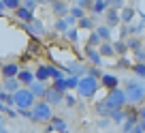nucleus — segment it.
<instances>
[{
	"label": "nucleus",
	"mask_w": 145,
	"mask_h": 133,
	"mask_svg": "<svg viewBox=\"0 0 145 133\" xmlns=\"http://www.w3.org/2000/svg\"><path fill=\"white\" fill-rule=\"evenodd\" d=\"M124 95H126V105H139L141 101H145V84L143 79H128L124 82Z\"/></svg>",
	"instance_id": "1"
},
{
	"label": "nucleus",
	"mask_w": 145,
	"mask_h": 133,
	"mask_svg": "<svg viewBox=\"0 0 145 133\" xmlns=\"http://www.w3.org/2000/svg\"><path fill=\"white\" fill-rule=\"evenodd\" d=\"M100 88V82L96 77H92V75H83V77H79V84H77V95L81 97V99H94V95L98 92Z\"/></svg>",
	"instance_id": "2"
},
{
	"label": "nucleus",
	"mask_w": 145,
	"mask_h": 133,
	"mask_svg": "<svg viewBox=\"0 0 145 133\" xmlns=\"http://www.w3.org/2000/svg\"><path fill=\"white\" fill-rule=\"evenodd\" d=\"M51 116H54L51 105L45 103L43 99H41V101H36L34 105L30 107V120H34V122H49Z\"/></svg>",
	"instance_id": "3"
},
{
	"label": "nucleus",
	"mask_w": 145,
	"mask_h": 133,
	"mask_svg": "<svg viewBox=\"0 0 145 133\" xmlns=\"http://www.w3.org/2000/svg\"><path fill=\"white\" fill-rule=\"evenodd\" d=\"M103 101L109 110H122V107H126V95L122 88H113V90H107Z\"/></svg>",
	"instance_id": "4"
},
{
	"label": "nucleus",
	"mask_w": 145,
	"mask_h": 133,
	"mask_svg": "<svg viewBox=\"0 0 145 133\" xmlns=\"http://www.w3.org/2000/svg\"><path fill=\"white\" fill-rule=\"evenodd\" d=\"M34 101H36L34 95H32L28 88H24V86L13 95V103H15V107H17V110H30V107L34 105Z\"/></svg>",
	"instance_id": "5"
},
{
	"label": "nucleus",
	"mask_w": 145,
	"mask_h": 133,
	"mask_svg": "<svg viewBox=\"0 0 145 133\" xmlns=\"http://www.w3.org/2000/svg\"><path fill=\"white\" fill-rule=\"evenodd\" d=\"M43 101H45V103H49L51 107H54V105H60V103H64V92H58V90H54L51 86H47L45 97H43Z\"/></svg>",
	"instance_id": "6"
},
{
	"label": "nucleus",
	"mask_w": 145,
	"mask_h": 133,
	"mask_svg": "<svg viewBox=\"0 0 145 133\" xmlns=\"http://www.w3.org/2000/svg\"><path fill=\"white\" fill-rule=\"evenodd\" d=\"M24 30H26L28 34H30V37H36V39L45 34V26H43V22H41V19H36V17H34V22L24 24Z\"/></svg>",
	"instance_id": "7"
},
{
	"label": "nucleus",
	"mask_w": 145,
	"mask_h": 133,
	"mask_svg": "<svg viewBox=\"0 0 145 133\" xmlns=\"http://www.w3.org/2000/svg\"><path fill=\"white\" fill-rule=\"evenodd\" d=\"M137 122H139V114H137V110H126V118H124V122H122V131L124 133L132 131V129L137 127Z\"/></svg>",
	"instance_id": "8"
},
{
	"label": "nucleus",
	"mask_w": 145,
	"mask_h": 133,
	"mask_svg": "<svg viewBox=\"0 0 145 133\" xmlns=\"http://www.w3.org/2000/svg\"><path fill=\"white\" fill-rule=\"evenodd\" d=\"M83 56H86V60L92 64V67H103V58H100V54H98V50H96V47L86 45V50H83Z\"/></svg>",
	"instance_id": "9"
},
{
	"label": "nucleus",
	"mask_w": 145,
	"mask_h": 133,
	"mask_svg": "<svg viewBox=\"0 0 145 133\" xmlns=\"http://www.w3.org/2000/svg\"><path fill=\"white\" fill-rule=\"evenodd\" d=\"M19 69H22V64H19V62H5L2 67H0V75H2L5 79H9V77H17Z\"/></svg>",
	"instance_id": "10"
},
{
	"label": "nucleus",
	"mask_w": 145,
	"mask_h": 133,
	"mask_svg": "<svg viewBox=\"0 0 145 133\" xmlns=\"http://www.w3.org/2000/svg\"><path fill=\"white\" fill-rule=\"evenodd\" d=\"M109 0H94V2H92V22H96V19L100 17V15H105V11L109 9Z\"/></svg>",
	"instance_id": "11"
},
{
	"label": "nucleus",
	"mask_w": 145,
	"mask_h": 133,
	"mask_svg": "<svg viewBox=\"0 0 145 133\" xmlns=\"http://www.w3.org/2000/svg\"><path fill=\"white\" fill-rule=\"evenodd\" d=\"M98 82H100V86H103V88H107V90L120 88V77H118V75H113V73H103Z\"/></svg>",
	"instance_id": "12"
},
{
	"label": "nucleus",
	"mask_w": 145,
	"mask_h": 133,
	"mask_svg": "<svg viewBox=\"0 0 145 133\" xmlns=\"http://www.w3.org/2000/svg\"><path fill=\"white\" fill-rule=\"evenodd\" d=\"M68 9H71V7H68V2L66 0H54V2H51V15H56V17H64V15H68Z\"/></svg>",
	"instance_id": "13"
},
{
	"label": "nucleus",
	"mask_w": 145,
	"mask_h": 133,
	"mask_svg": "<svg viewBox=\"0 0 145 133\" xmlns=\"http://www.w3.org/2000/svg\"><path fill=\"white\" fill-rule=\"evenodd\" d=\"M105 26H109V28L120 26V11H118V9L109 7V9L105 11Z\"/></svg>",
	"instance_id": "14"
},
{
	"label": "nucleus",
	"mask_w": 145,
	"mask_h": 133,
	"mask_svg": "<svg viewBox=\"0 0 145 133\" xmlns=\"http://www.w3.org/2000/svg\"><path fill=\"white\" fill-rule=\"evenodd\" d=\"M34 79L36 82H49V64L47 62H41V64H36V69H34Z\"/></svg>",
	"instance_id": "15"
},
{
	"label": "nucleus",
	"mask_w": 145,
	"mask_h": 133,
	"mask_svg": "<svg viewBox=\"0 0 145 133\" xmlns=\"http://www.w3.org/2000/svg\"><path fill=\"white\" fill-rule=\"evenodd\" d=\"M135 7H124V9H120V24H124V26H128V24L135 22Z\"/></svg>",
	"instance_id": "16"
},
{
	"label": "nucleus",
	"mask_w": 145,
	"mask_h": 133,
	"mask_svg": "<svg viewBox=\"0 0 145 133\" xmlns=\"http://www.w3.org/2000/svg\"><path fill=\"white\" fill-rule=\"evenodd\" d=\"M28 90H30L32 95H34V99H36V101H41L43 97H45L47 84H43V82H36V79H34V82H32L30 86H28Z\"/></svg>",
	"instance_id": "17"
},
{
	"label": "nucleus",
	"mask_w": 145,
	"mask_h": 133,
	"mask_svg": "<svg viewBox=\"0 0 145 133\" xmlns=\"http://www.w3.org/2000/svg\"><path fill=\"white\" fill-rule=\"evenodd\" d=\"M17 82L22 84V86H30L32 82H34V71H30V69H19V73H17Z\"/></svg>",
	"instance_id": "18"
},
{
	"label": "nucleus",
	"mask_w": 145,
	"mask_h": 133,
	"mask_svg": "<svg viewBox=\"0 0 145 133\" xmlns=\"http://www.w3.org/2000/svg\"><path fill=\"white\" fill-rule=\"evenodd\" d=\"M94 32L98 34L100 43H111V28H109V26H105V24L94 26Z\"/></svg>",
	"instance_id": "19"
},
{
	"label": "nucleus",
	"mask_w": 145,
	"mask_h": 133,
	"mask_svg": "<svg viewBox=\"0 0 145 133\" xmlns=\"http://www.w3.org/2000/svg\"><path fill=\"white\" fill-rule=\"evenodd\" d=\"M15 15H17V19H19L22 24L34 22V13H32V11H28L26 7H17V9H15Z\"/></svg>",
	"instance_id": "20"
},
{
	"label": "nucleus",
	"mask_w": 145,
	"mask_h": 133,
	"mask_svg": "<svg viewBox=\"0 0 145 133\" xmlns=\"http://www.w3.org/2000/svg\"><path fill=\"white\" fill-rule=\"evenodd\" d=\"M19 88H22V84L17 82V77H9V79H5V84H2V90L9 92V95H15Z\"/></svg>",
	"instance_id": "21"
},
{
	"label": "nucleus",
	"mask_w": 145,
	"mask_h": 133,
	"mask_svg": "<svg viewBox=\"0 0 145 133\" xmlns=\"http://www.w3.org/2000/svg\"><path fill=\"white\" fill-rule=\"evenodd\" d=\"M66 129V122H64L60 116H51V120H49V124H47V131H64Z\"/></svg>",
	"instance_id": "22"
},
{
	"label": "nucleus",
	"mask_w": 145,
	"mask_h": 133,
	"mask_svg": "<svg viewBox=\"0 0 145 133\" xmlns=\"http://www.w3.org/2000/svg\"><path fill=\"white\" fill-rule=\"evenodd\" d=\"M124 118H126V107H122V110H111V114H109V120L115 124H122Z\"/></svg>",
	"instance_id": "23"
},
{
	"label": "nucleus",
	"mask_w": 145,
	"mask_h": 133,
	"mask_svg": "<svg viewBox=\"0 0 145 133\" xmlns=\"http://www.w3.org/2000/svg\"><path fill=\"white\" fill-rule=\"evenodd\" d=\"M98 54H100V58H111V56H115V52H113V45L111 43H100L98 47Z\"/></svg>",
	"instance_id": "24"
},
{
	"label": "nucleus",
	"mask_w": 145,
	"mask_h": 133,
	"mask_svg": "<svg viewBox=\"0 0 145 133\" xmlns=\"http://www.w3.org/2000/svg\"><path fill=\"white\" fill-rule=\"evenodd\" d=\"M143 30H145V24L143 22H139V24L132 22V24H128V26H126V32L130 34V37H139Z\"/></svg>",
	"instance_id": "25"
},
{
	"label": "nucleus",
	"mask_w": 145,
	"mask_h": 133,
	"mask_svg": "<svg viewBox=\"0 0 145 133\" xmlns=\"http://www.w3.org/2000/svg\"><path fill=\"white\" fill-rule=\"evenodd\" d=\"M77 30H94V22H92V17H88V15H83L81 19H77Z\"/></svg>",
	"instance_id": "26"
},
{
	"label": "nucleus",
	"mask_w": 145,
	"mask_h": 133,
	"mask_svg": "<svg viewBox=\"0 0 145 133\" xmlns=\"http://www.w3.org/2000/svg\"><path fill=\"white\" fill-rule=\"evenodd\" d=\"M130 69H132L137 79H145V62H132Z\"/></svg>",
	"instance_id": "27"
},
{
	"label": "nucleus",
	"mask_w": 145,
	"mask_h": 133,
	"mask_svg": "<svg viewBox=\"0 0 145 133\" xmlns=\"http://www.w3.org/2000/svg\"><path fill=\"white\" fill-rule=\"evenodd\" d=\"M111 45H113V52L115 56H126L128 54V47H126V41H111Z\"/></svg>",
	"instance_id": "28"
},
{
	"label": "nucleus",
	"mask_w": 145,
	"mask_h": 133,
	"mask_svg": "<svg viewBox=\"0 0 145 133\" xmlns=\"http://www.w3.org/2000/svg\"><path fill=\"white\" fill-rule=\"evenodd\" d=\"M51 88L58 90V92H68V88H66V75L60 77V79H54V82H51Z\"/></svg>",
	"instance_id": "29"
},
{
	"label": "nucleus",
	"mask_w": 145,
	"mask_h": 133,
	"mask_svg": "<svg viewBox=\"0 0 145 133\" xmlns=\"http://www.w3.org/2000/svg\"><path fill=\"white\" fill-rule=\"evenodd\" d=\"M64 39L71 41V43H77L79 41V30H77V28H68V30L64 32Z\"/></svg>",
	"instance_id": "30"
},
{
	"label": "nucleus",
	"mask_w": 145,
	"mask_h": 133,
	"mask_svg": "<svg viewBox=\"0 0 145 133\" xmlns=\"http://www.w3.org/2000/svg\"><path fill=\"white\" fill-rule=\"evenodd\" d=\"M126 47H128V52H137L139 47H143V45H141V39L139 37H130L126 41Z\"/></svg>",
	"instance_id": "31"
},
{
	"label": "nucleus",
	"mask_w": 145,
	"mask_h": 133,
	"mask_svg": "<svg viewBox=\"0 0 145 133\" xmlns=\"http://www.w3.org/2000/svg\"><path fill=\"white\" fill-rule=\"evenodd\" d=\"M64 77V71L60 69V67H54V64H49V79L54 82V79H60Z\"/></svg>",
	"instance_id": "32"
},
{
	"label": "nucleus",
	"mask_w": 145,
	"mask_h": 133,
	"mask_svg": "<svg viewBox=\"0 0 145 133\" xmlns=\"http://www.w3.org/2000/svg\"><path fill=\"white\" fill-rule=\"evenodd\" d=\"M96 114H98L100 118H103V116H109V114H111V110H109V107L105 105V101H103V99H100V101L96 103Z\"/></svg>",
	"instance_id": "33"
},
{
	"label": "nucleus",
	"mask_w": 145,
	"mask_h": 133,
	"mask_svg": "<svg viewBox=\"0 0 145 133\" xmlns=\"http://www.w3.org/2000/svg\"><path fill=\"white\" fill-rule=\"evenodd\" d=\"M0 103H5V105H9V107H15L13 95H9V92H5V90H0Z\"/></svg>",
	"instance_id": "34"
},
{
	"label": "nucleus",
	"mask_w": 145,
	"mask_h": 133,
	"mask_svg": "<svg viewBox=\"0 0 145 133\" xmlns=\"http://www.w3.org/2000/svg\"><path fill=\"white\" fill-rule=\"evenodd\" d=\"M54 30L56 32H62V34L68 30V24L64 22V17H60V19H56V22H54Z\"/></svg>",
	"instance_id": "35"
},
{
	"label": "nucleus",
	"mask_w": 145,
	"mask_h": 133,
	"mask_svg": "<svg viewBox=\"0 0 145 133\" xmlns=\"http://www.w3.org/2000/svg\"><path fill=\"white\" fill-rule=\"evenodd\" d=\"M68 15H72V17H75V19H81L83 15H86V11H83V9H79L77 5H72L71 9H68Z\"/></svg>",
	"instance_id": "36"
},
{
	"label": "nucleus",
	"mask_w": 145,
	"mask_h": 133,
	"mask_svg": "<svg viewBox=\"0 0 145 133\" xmlns=\"http://www.w3.org/2000/svg\"><path fill=\"white\" fill-rule=\"evenodd\" d=\"M2 5H5V9L15 11L17 7H22V0H2Z\"/></svg>",
	"instance_id": "37"
},
{
	"label": "nucleus",
	"mask_w": 145,
	"mask_h": 133,
	"mask_svg": "<svg viewBox=\"0 0 145 133\" xmlns=\"http://www.w3.org/2000/svg\"><path fill=\"white\" fill-rule=\"evenodd\" d=\"M79 84V77H75V75H66V88L68 90H75Z\"/></svg>",
	"instance_id": "38"
},
{
	"label": "nucleus",
	"mask_w": 145,
	"mask_h": 133,
	"mask_svg": "<svg viewBox=\"0 0 145 133\" xmlns=\"http://www.w3.org/2000/svg\"><path fill=\"white\" fill-rule=\"evenodd\" d=\"M64 105H66V107H75V105H77V97L64 92Z\"/></svg>",
	"instance_id": "39"
},
{
	"label": "nucleus",
	"mask_w": 145,
	"mask_h": 133,
	"mask_svg": "<svg viewBox=\"0 0 145 133\" xmlns=\"http://www.w3.org/2000/svg\"><path fill=\"white\" fill-rule=\"evenodd\" d=\"M88 45H90V47H98V45H100V39H98V34H96L94 30L90 32V39H88Z\"/></svg>",
	"instance_id": "40"
},
{
	"label": "nucleus",
	"mask_w": 145,
	"mask_h": 133,
	"mask_svg": "<svg viewBox=\"0 0 145 133\" xmlns=\"http://www.w3.org/2000/svg\"><path fill=\"white\" fill-rule=\"evenodd\" d=\"M86 73L92 75V77H96V79H100V75H103V67H90Z\"/></svg>",
	"instance_id": "41"
},
{
	"label": "nucleus",
	"mask_w": 145,
	"mask_h": 133,
	"mask_svg": "<svg viewBox=\"0 0 145 133\" xmlns=\"http://www.w3.org/2000/svg\"><path fill=\"white\" fill-rule=\"evenodd\" d=\"M92 2H94V0H75V5H77L79 9H83V11H90Z\"/></svg>",
	"instance_id": "42"
},
{
	"label": "nucleus",
	"mask_w": 145,
	"mask_h": 133,
	"mask_svg": "<svg viewBox=\"0 0 145 133\" xmlns=\"http://www.w3.org/2000/svg\"><path fill=\"white\" fill-rule=\"evenodd\" d=\"M132 54H135V62H145V47H139Z\"/></svg>",
	"instance_id": "43"
},
{
	"label": "nucleus",
	"mask_w": 145,
	"mask_h": 133,
	"mask_svg": "<svg viewBox=\"0 0 145 133\" xmlns=\"http://www.w3.org/2000/svg\"><path fill=\"white\" fill-rule=\"evenodd\" d=\"M41 52V41L34 37V41H30V54H39Z\"/></svg>",
	"instance_id": "44"
},
{
	"label": "nucleus",
	"mask_w": 145,
	"mask_h": 133,
	"mask_svg": "<svg viewBox=\"0 0 145 133\" xmlns=\"http://www.w3.org/2000/svg\"><path fill=\"white\" fill-rule=\"evenodd\" d=\"M22 7H26L28 11H32V13H34V11H36V7H39V5H36L34 0H24V2H22Z\"/></svg>",
	"instance_id": "45"
},
{
	"label": "nucleus",
	"mask_w": 145,
	"mask_h": 133,
	"mask_svg": "<svg viewBox=\"0 0 145 133\" xmlns=\"http://www.w3.org/2000/svg\"><path fill=\"white\" fill-rule=\"evenodd\" d=\"M109 5L113 7V9H124V7H126V0H109Z\"/></svg>",
	"instance_id": "46"
},
{
	"label": "nucleus",
	"mask_w": 145,
	"mask_h": 133,
	"mask_svg": "<svg viewBox=\"0 0 145 133\" xmlns=\"http://www.w3.org/2000/svg\"><path fill=\"white\" fill-rule=\"evenodd\" d=\"M118 67H120V69H130V62H128V58H126V56H120Z\"/></svg>",
	"instance_id": "47"
},
{
	"label": "nucleus",
	"mask_w": 145,
	"mask_h": 133,
	"mask_svg": "<svg viewBox=\"0 0 145 133\" xmlns=\"http://www.w3.org/2000/svg\"><path fill=\"white\" fill-rule=\"evenodd\" d=\"M126 37H128V32H126V26L122 24V26H120V41H124Z\"/></svg>",
	"instance_id": "48"
},
{
	"label": "nucleus",
	"mask_w": 145,
	"mask_h": 133,
	"mask_svg": "<svg viewBox=\"0 0 145 133\" xmlns=\"http://www.w3.org/2000/svg\"><path fill=\"white\" fill-rule=\"evenodd\" d=\"M17 114L22 116V118H28V120H30V110H17Z\"/></svg>",
	"instance_id": "49"
},
{
	"label": "nucleus",
	"mask_w": 145,
	"mask_h": 133,
	"mask_svg": "<svg viewBox=\"0 0 145 133\" xmlns=\"http://www.w3.org/2000/svg\"><path fill=\"white\" fill-rule=\"evenodd\" d=\"M137 127H139L141 133H145V120H139V122H137Z\"/></svg>",
	"instance_id": "50"
},
{
	"label": "nucleus",
	"mask_w": 145,
	"mask_h": 133,
	"mask_svg": "<svg viewBox=\"0 0 145 133\" xmlns=\"http://www.w3.org/2000/svg\"><path fill=\"white\" fill-rule=\"evenodd\" d=\"M137 114H139V120H145V105H143V107H141V110H139V112H137Z\"/></svg>",
	"instance_id": "51"
},
{
	"label": "nucleus",
	"mask_w": 145,
	"mask_h": 133,
	"mask_svg": "<svg viewBox=\"0 0 145 133\" xmlns=\"http://www.w3.org/2000/svg\"><path fill=\"white\" fill-rule=\"evenodd\" d=\"M0 133H9V131H7V127H5V122H0Z\"/></svg>",
	"instance_id": "52"
},
{
	"label": "nucleus",
	"mask_w": 145,
	"mask_h": 133,
	"mask_svg": "<svg viewBox=\"0 0 145 133\" xmlns=\"http://www.w3.org/2000/svg\"><path fill=\"white\" fill-rule=\"evenodd\" d=\"M5 11H7V9H5V5H2V0H0V15L5 13Z\"/></svg>",
	"instance_id": "53"
},
{
	"label": "nucleus",
	"mask_w": 145,
	"mask_h": 133,
	"mask_svg": "<svg viewBox=\"0 0 145 133\" xmlns=\"http://www.w3.org/2000/svg\"><path fill=\"white\" fill-rule=\"evenodd\" d=\"M0 122H5V114L2 112H0Z\"/></svg>",
	"instance_id": "54"
},
{
	"label": "nucleus",
	"mask_w": 145,
	"mask_h": 133,
	"mask_svg": "<svg viewBox=\"0 0 145 133\" xmlns=\"http://www.w3.org/2000/svg\"><path fill=\"white\" fill-rule=\"evenodd\" d=\"M141 22H143V24H145V13H141Z\"/></svg>",
	"instance_id": "55"
},
{
	"label": "nucleus",
	"mask_w": 145,
	"mask_h": 133,
	"mask_svg": "<svg viewBox=\"0 0 145 133\" xmlns=\"http://www.w3.org/2000/svg\"><path fill=\"white\" fill-rule=\"evenodd\" d=\"M128 133H139V129H137V127H135V129H132V131H128Z\"/></svg>",
	"instance_id": "56"
},
{
	"label": "nucleus",
	"mask_w": 145,
	"mask_h": 133,
	"mask_svg": "<svg viewBox=\"0 0 145 133\" xmlns=\"http://www.w3.org/2000/svg\"><path fill=\"white\" fill-rule=\"evenodd\" d=\"M45 2H49V5H51V2H54V0H45Z\"/></svg>",
	"instance_id": "57"
},
{
	"label": "nucleus",
	"mask_w": 145,
	"mask_h": 133,
	"mask_svg": "<svg viewBox=\"0 0 145 133\" xmlns=\"http://www.w3.org/2000/svg\"><path fill=\"white\" fill-rule=\"evenodd\" d=\"M66 2H68V0H66ZM71 2H75V0H71Z\"/></svg>",
	"instance_id": "58"
}]
</instances>
